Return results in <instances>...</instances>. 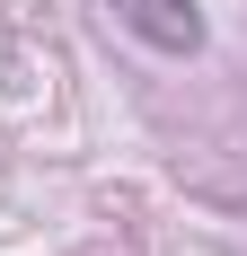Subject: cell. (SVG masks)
Returning <instances> with one entry per match:
<instances>
[{"label":"cell","instance_id":"obj_1","mask_svg":"<svg viewBox=\"0 0 247 256\" xmlns=\"http://www.w3.org/2000/svg\"><path fill=\"white\" fill-rule=\"evenodd\" d=\"M150 53H203V9L194 0H106Z\"/></svg>","mask_w":247,"mask_h":256}]
</instances>
